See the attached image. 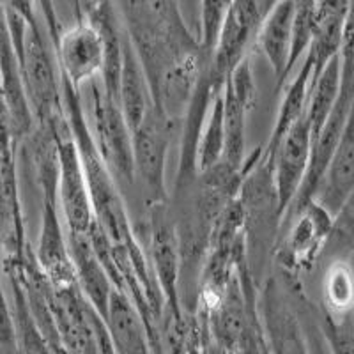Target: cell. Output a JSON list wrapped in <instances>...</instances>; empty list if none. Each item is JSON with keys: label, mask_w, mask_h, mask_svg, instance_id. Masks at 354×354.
Listing matches in <instances>:
<instances>
[{"label": "cell", "mask_w": 354, "mask_h": 354, "mask_svg": "<svg viewBox=\"0 0 354 354\" xmlns=\"http://www.w3.org/2000/svg\"><path fill=\"white\" fill-rule=\"evenodd\" d=\"M28 18V30L24 46L17 53L24 75L25 87L32 103L37 124H50L64 112L62 101V75L57 61L55 50L50 48L52 37H44L43 25L39 21L37 4L18 2Z\"/></svg>", "instance_id": "3957f363"}, {"label": "cell", "mask_w": 354, "mask_h": 354, "mask_svg": "<svg viewBox=\"0 0 354 354\" xmlns=\"http://www.w3.org/2000/svg\"><path fill=\"white\" fill-rule=\"evenodd\" d=\"M62 101H64V112L68 117L69 128H71L82 163H84L96 221L115 246L140 248L142 245L138 243L137 236L131 229V223H129L124 201L113 181L115 176L110 172L109 165L101 156L91 126L85 119L80 91H77L64 78H62Z\"/></svg>", "instance_id": "7a4b0ae2"}, {"label": "cell", "mask_w": 354, "mask_h": 354, "mask_svg": "<svg viewBox=\"0 0 354 354\" xmlns=\"http://www.w3.org/2000/svg\"><path fill=\"white\" fill-rule=\"evenodd\" d=\"M59 209L61 205L57 195L43 197V216L34 259L50 286L55 290H64L78 287V282L69 250V238L62 230Z\"/></svg>", "instance_id": "4fadbf2b"}, {"label": "cell", "mask_w": 354, "mask_h": 354, "mask_svg": "<svg viewBox=\"0 0 354 354\" xmlns=\"http://www.w3.org/2000/svg\"><path fill=\"white\" fill-rule=\"evenodd\" d=\"M340 91H342V59L337 57L326 66L321 77L312 84L306 115H308L314 142L317 140L328 119L333 113L338 97H340Z\"/></svg>", "instance_id": "cb8c5ba5"}, {"label": "cell", "mask_w": 354, "mask_h": 354, "mask_svg": "<svg viewBox=\"0 0 354 354\" xmlns=\"http://www.w3.org/2000/svg\"><path fill=\"white\" fill-rule=\"evenodd\" d=\"M15 142L4 133L2 144V248L4 266L21 264L27 255L28 243L25 239L24 214H21L20 189H18L17 165H15Z\"/></svg>", "instance_id": "2e32d148"}, {"label": "cell", "mask_w": 354, "mask_h": 354, "mask_svg": "<svg viewBox=\"0 0 354 354\" xmlns=\"http://www.w3.org/2000/svg\"><path fill=\"white\" fill-rule=\"evenodd\" d=\"M68 238L78 287H80L85 299L91 303V306L101 317L106 319L110 301H112L113 292L117 290L112 278L101 262L100 255L96 254L88 236L68 232Z\"/></svg>", "instance_id": "e0dca14e"}, {"label": "cell", "mask_w": 354, "mask_h": 354, "mask_svg": "<svg viewBox=\"0 0 354 354\" xmlns=\"http://www.w3.org/2000/svg\"><path fill=\"white\" fill-rule=\"evenodd\" d=\"M255 97V80L252 73V59L236 68L227 80L223 88V103H225V131L227 147L225 160L236 169H243L246 161V119L252 110Z\"/></svg>", "instance_id": "5bb4252c"}, {"label": "cell", "mask_w": 354, "mask_h": 354, "mask_svg": "<svg viewBox=\"0 0 354 354\" xmlns=\"http://www.w3.org/2000/svg\"><path fill=\"white\" fill-rule=\"evenodd\" d=\"M349 2H317L314 43L310 46L308 59L314 64V84L333 59L340 57L346 34Z\"/></svg>", "instance_id": "7402d4cb"}, {"label": "cell", "mask_w": 354, "mask_h": 354, "mask_svg": "<svg viewBox=\"0 0 354 354\" xmlns=\"http://www.w3.org/2000/svg\"><path fill=\"white\" fill-rule=\"evenodd\" d=\"M2 126L12 142L27 140L37 128L32 103L25 87L20 62L8 36L2 32Z\"/></svg>", "instance_id": "9a60e30c"}, {"label": "cell", "mask_w": 354, "mask_h": 354, "mask_svg": "<svg viewBox=\"0 0 354 354\" xmlns=\"http://www.w3.org/2000/svg\"><path fill=\"white\" fill-rule=\"evenodd\" d=\"M117 9L145 69L154 106L177 122L186 115L204 69L198 39L176 2H122Z\"/></svg>", "instance_id": "6da1fadb"}, {"label": "cell", "mask_w": 354, "mask_h": 354, "mask_svg": "<svg viewBox=\"0 0 354 354\" xmlns=\"http://www.w3.org/2000/svg\"><path fill=\"white\" fill-rule=\"evenodd\" d=\"M147 259L169 312L185 314L181 305V243L169 202L149 204Z\"/></svg>", "instance_id": "52a82bcc"}, {"label": "cell", "mask_w": 354, "mask_h": 354, "mask_svg": "<svg viewBox=\"0 0 354 354\" xmlns=\"http://www.w3.org/2000/svg\"><path fill=\"white\" fill-rule=\"evenodd\" d=\"M44 24L52 37L61 75L66 82L80 91L82 85L94 84L101 78L105 64V39L100 27L87 17L78 6L77 24L66 28L64 32L57 30V15L52 4H39Z\"/></svg>", "instance_id": "277c9868"}, {"label": "cell", "mask_w": 354, "mask_h": 354, "mask_svg": "<svg viewBox=\"0 0 354 354\" xmlns=\"http://www.w3.org/2000/svg\"><path fill=\"white\" fill-rule=\"evenodd\" d=\"M50 124L55 129L59 144V205L68 232L87 236L96 225L93 198L88 192L87 176L78 153L77 142L69 128L66 112Z\"/></svg>", "instance_id": "8992f818"}, {"label": "cell", "mask_w": 354, "mask_h": 354, "mask_svg": "<svg viewBox=\"0 0 354 354\" xmlns=\"http://www.w3.org/2000/svg\"><path fill=\"white\" fill-rule=\"evenodd\" d=\"M124 27V25H122ZM119 105L129 128L137 129L144 121V117L154 106L151 85L142 66L140 57L133 46L128 32L124 28V44H122V71L121 85H119Z\"/></svg>", "instance_id": "ffe728a7"}, {"label": "cell", "mask_w": 354, "mask_h": 354, "mask_svg": "<svg viewBox=\"0 0 354 354\" xmlns=\"http://www.w3.org/2000/svg\"><path fill=\"white\" fill-rule=\"evenodd\" d=\"M315 20H317V2H296V17L292 28V46H290V59L287 66L286 85L289 78L296 73L298 62L305 61L314 43Z\"/></svg>", "instance_id": "4316f807"}, {"label": "cell", "mask_w": 354, "mask_h": 354, "mask_svg": "<svg viewBox=\"0 0 354 354\" xmlns=\"http://www.w3.org/2000/svg\"><path fill=\"white\" fill-rule=\"evenodd\" d=\"M354 195V105L344 135L335 151L328 172L315 201L337 218L346 202Z\"/></svg>", "instance_id": "d6986e66"}, {"label": "cell", "mask_w": 354, "mask_h": 354, "mask_svg": "<svg viewBox=\"0 0 354 354\" xmlns=\"http://www.w3.org/2000/svg\"><path fill=\"white\" fill-rule=\"evenodd\" d=\"M306 337H308L310 344V353L312 354H326V340H324V335H322L321 324L314 322V328H308L306 330Z\"/></svg>", "instance_id": "f546056e"}, {"label": "cell", "mask_w": 354, "mask_h": 354, "mask_svg": "<svg viewBox=\"0 0 354 354\" xmlns=\"http://www.w3.org/2000/svg\"><path fill=\"white\" fill-rule=\"evenodd\" d=\"M257 310L270 354H312L298 312L274 277L262 286Z\"/></svg>", "instance_id": "8fae6325"}, {"label": "cell", "mask_w": 354, "mask_h": 354, "mask_svg": "<svg viewBox=\"0 0 354 354\" xmlns=\"http://www.w3.org/2000/svg\"><path fill=\"white\" fill-rule=\"evenodd\" d=\"M322 312L335 317L353 315L354 308V264L349 259L331 261L322 277Z\"/></svg>", "instance_id": "d4e9b609"}, {"label": "cell", "mask_w": 354, "mask_h": 354, "mask_svg": "<svg viewBox=\"0 0 354 354\" xmlns=\"http://www.w3.org/2000/svg\"><path fill=\"white\" fill-rule=\"evenodd\" d=\"M296 2H273L257 32L255 46L266 57L277 78V91L286 85L287 66L292 46V28Z\"/></svg>", "instance_id": "ac0fdd59"}, {"label": "cell", "mask_w": 354, "mask_h": 354, "mask_svg": "<svg viewBox=\"0 0 354 354\" xmlns=\"http://www.w3.org/2000/svg\"><path fill=\"white\" fill-rule=\"evenodd\" d=\"M312 80H314V64L306 57L298 68V71L292 75L289 84L286 85L282 103H280L277 119H274L273 131L270 135V142L264 147V154L268 160H271L274 151L280 147L287 133L308 113Z\"/></svg>", "instance_id": "44dd1931"}, {"label": "cell", "mask_w": 354, "mask_h": 354, "mask_svg": "<svg viewBox=\"0 0 354 354\" xmlns=\"http://www.w3.org/2000/svg\"><path fill=\"white\" fill-rule=\"evenodd\" d=\"M93 91V137L101 156L113 176L131 185L135 181V160H133V131L122 113L121 105L110 100L101 84L96 82Z\"/></svg>", "instance_id": "30bf717a"}, {"label": "cell", "mask_w": 354, "mask_h": 354, "mask_svg": "<svg viewBox=\"0 0 354 354\" xmlns=\"http://www.w3.org/2000/svg\"><path fill=\"white\" fill-rule=\"evenodd\" d=\"M229 6L230 2H204V4H201V37H198V44H201L202 59L207 64H213Z\"/></svg>", "instance_id": "83f0119b"}, {"label": "cell", "mask_w": 354, "mask_h": 354, "mask_svg": "<svg viewBox=\"0 0 354 354\" xmlns=\"http://www.w3.org/2000/svg\"><path fill=\"white\" fill-rule=\"evenodd\" d=\"M312 149H314V137H312L308 115H305L287 133L280 147L271 156V160L266 158L270 161V165L273 167L278 209H280L282 220L287 211L290 209L292 202L298 197L303 183H305L310 169V160H312Z\"/></svg>", "instance_id": "7c38bea8"}, {"label": "cell", "mask_w": 354, "mask_h": 354, "mask_svg": "<svg viewBox=\"0 0 354 354\" xmlns=\"http://www.w3.org/2000/svg\"><path fill=\"white\" fill-rule=\"evenodd\" d=\"M321 330L330 354H354L353 315L335 317V315L322 312Z\"/></svg>", "instance_id": "f1b7e54d"}, {"label": "cell", "mask_w": 354, "mask_h": 354, "mask_svg": "<svg viewBox=\"0 0 354 354\" xmlns=\"http://www.w3.org/2000/svg\"><path fill=\"white\" fill-rule=\"evenodd\" d=\"M4 273L9 282V289H11V296L6 294L4 301L8 303L12 321H15L18 354H55L41 333L36 319L32 317L20 277L12 271H4Z\"/></svg>", "instance_id": "603a6c76"}, {"label": "cell", "mask_w": 354, "mask_h": 354, "mask_svg": "<svg viewBox=\"0 0 354 354\" xmlns=\"http://www.w3.org/2000/svg\"><path fill=\"white\" fill-rule=\"evenodd\" d=\"M270 2L239 0L230 2L225 24L221 28L220 43L209 68L211 82L216 91L225 88L229 77L250 57V46L255 44L262 20L271 9Z\"/></svg>", "instance_id": "ba28073f"}, {"label": "cell", "mask_w": 354, "mask_h": 354, "mask_svg": "<svg viewBox=\"0 0 354 354\" xmlns=\"http://www.w3.org/2000/svg\"><path fill=\"white\" fill-rule=\"evenodd\" d=\"M211 354H220V353H216V351H214V353H211Z\"/></svg>", "instance_id": "4dcf8cb0"}, {"label": "cell", "mask_w": 354, "mask_h": 354, "mask_svg": "<svg viewBox=\"0 0 354 354\" xmlns=\"http://www.w3.org/2000/svg\"><path fill=\"white\" fill-rule=\"evenodd\" d=\"M176 122L170 121L156 106L149 110L144 121L133 129V160L135 176L144 183L149 204L169 202L167 194V156H169L172 129Z\"/></svg>", "instance_id": "9c48e42d"}, {"label": "cell", "mask_w": 354, "mask_h": 354, "mask_svg": "<svg viewBox=\"0 0 354 354\" xmlns=\"http://www.w3.org/2000/svg\"><path fill=\"white\" fill-rule=\"evenodd\" d=\"M227 131H225V103L223 93L218 94L213 100L207 117H205L204 128L198 140L197 169L198 174L220 165L225 160Z\"/></svg>", "instance_id": "484cf974"}, {"label": "cell", "mask_w": 354, "mask_h": 354, "mask_svg": "<svg viewBox=\"0 0 354 354\" xmlns=\"http://www.w3.org/2000/svg\"><path fill=\"white\" fill-rule=\"evenodd\" d=\"M335 216L317 201H312L280 227L277 261L290 278L310 273L328 248L333 234Z\"/></svg>", "instance_id": "5b68a950"}]
</instances>
